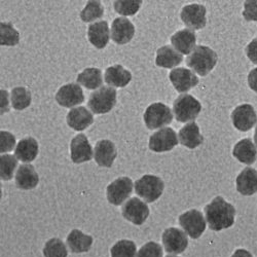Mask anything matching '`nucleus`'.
Here are the masks:
<instances>
[{
    "mask_svg": "<svg viewBox=\"0 0 257 257\" xmlns=\"http://www.w3.org/2000/svg\"><path fill=\"white\" fill-rule=\"evenodd\" d=\"M205 215L209 227L214 231H220L233 225L235 209L222 197H216L205 207Z\"/></svg>",
    "mask_w": 257,
    "mask_h": 257,
    "instance_id": "f257e3e1",
    "label": "nucleus"
},
{
    "mask_svg": "<svg viewBox=\"0 0 257 257\" xmlns=\"http://www.w3.org/2000/svg\"><path fill=\"white\" fill-rule=\"evenodd\" d=\"M217 63V55L205 46H198L186 58L187 66L200 76L208 75Z\"/></svg>",
    "mask_w": 257,
    "mask_h": 257,
    "instance_id": "f03ea898",
    "label": "nucleus"
},
{
    "mask_svg": "<svg viewBox=\"0 0 257 257\" xmlns=\"http://www.w3.org/2000/svg\"><path fill=\"white\" fill-rule=\"evenodd\" d=\"M164 181L155 175H144L135 182V192L147 203H154L163 195Z\"/></svg>",
    "mask_w": 257,
    "mask_h": 257,
    "instance_id": "7ed1b4c3",
    "label": "nucleus"
},
{
    "mask_svg": "<svg viewBox=\"0 0 257 257\" xmlns=\"http://www.w3.org/2000/svg\"><path fill=\"white\" fill-rule=\"evenodd\" d=\"M202 110L201 103L191 95H180L173 104L175 118L179 122H187L195 120Z\"/></svg>",
    "mask_w": 257,
    "mask_h": 257,
    "instance_id": "20e7f679",
    "label": "nucleus"
},
{
    "mask_svg": "<svg viewBox=\"0 0 257 257\" xmlns=\"http://www.w3.org/2000/svg\"><path fill=\"white\" fill-rule=\"evenodd\" d=\"M116 104V91L111 87H101L91 94L88 106L95 114L109 112Z\"/></svg>",
    "mask_w": 257,
    "mask_h": 257,
    "instance_id": "39448f33",
    "label": "nucleus"
},
{
    "mask_svg": "<svg viewBox=\"0 0 257 257\" xmlns=\"http://www.w3.org/2000/svg\"><path fill=\"white\" fill-rule=\"evenodd\" d=\"M144 122L149 130L163 127L173 120V114L170 107L164 103H154L147 107L144 112Z\"/></svg>",
    "mask_w": 257,
    "mask_h": 257,
    "instance_id": "423d86ee",
    "label": "nucleus"
},
{
    "mask_svg": "<svg viewBox=\"0 0 257 257\" xmlns=\"http://www.w3.org/2000/svg\"><path fill=\"white\" fill-rule=\"evenodd\" d=\"M179 224L191 239H199L206 229V220L203 214L196 209L181 214Z\"/></svg>",
    "mask_w": 257,
    "mask_h": 257,
    "instance_id": "0eeeda50",
    "label": "nucleus"
},
{
    "mask_svg": "<svg viewBox=\"0 0 257 257\" xmlns=\"http://www.w3.org/2000/svg\"><path fill=\"white\" fill-rule=\"evenodd\" d=\"M133 187V181L128 177L117 178L107 186V200L114 206H119L132 195Z\"/></svg>",
    "mask_w": 257,
    "mask_h": 257,
    "instance_id": "6e6552de",
    "label": "nucleus"
},
{
    "mask_svg": "<svg viewBox=\"0 0 257 257\" xmlns=\"http://www.w3.org/2000/svg\"><path fill=\"white\" fill-rule=\"evenodd\" d=\"M121 213L124 219L135 225H142L149 216V208L138 198L127 200L121 208Z\"/></svg>",
    "mask_w": 257,
    "mask_h": 257,
    "instance_id": "1a4fd4ad",
    "label": "nucleus"
},
{
    "mask_svg": "<svg viewBox=\"0 0 257 257\" xmlns=\"http://www.w3.org/2000/svg\"><path fill=\"white\" fill-rule=\"evenodd\" d=\"M177 144V135L173 128L171 127H164L149 138V148L155 153L170 152Z\"/></svg>",
    "mask_w": 257,
    "mask_h": 257,
    "instance_id": "9d476101",
    "label": "nucleus"
},
{
    "mask_svg": "<svg viewBox=\"0 0 257 257\" xmlns=\"http://www.w3.org/2000/svg\"><path fill=\"white\" fill-rule=\"evenodd\" d=\"M163 244L165 250L170 254H180L188 246L186 232L177 228L170 227L163 232Z\"/></svg>",
    "mask_w": 257,
    "mask_h": 257,
    "instance_id": "9b49d317",
    "label": "nucleus"
},
{
    "mask_svg": "<svg viewBox=\"0 0 257 257\" xmlns=\"http://www.w3.org/2000/svg\"><path fill=\"white\" fill-rule=\"evenodd\" d=\"M206 8L202 5H189L182 9L180 18L190 30L203 29L207 24Z\"/></svg>",
    "mask_w": 257,
    "mask_h": 257,
    "instance_id": "f8f14e48",
    "label": "nucleus"
},
{
    "mask_svg": "<svg viewBox=\"0 0 257 257\" xmlns=\"http://www.w3.org/2000/svg\"><path fill=\"white\" fill-rule=\"evenodd\" d=\"M231 120L237 130L247 132L256 124L257 114L250 104H242L231 113Z\"/></svg>",
    "mask_w": 257,
    "mask_h": 257,
    "instance_id": "ddd939ff",
    "label": "nucleus"
},
{
    "mask_svg": "<svg viewBox=\"0 0 257 257\" xmlns=\"http://www.w3.org/2000/svg\"><path fill=\"white\" fill-rule=\"evenodd\" d=\"M56 101L63 107H74L84 101V95L79 84L68 83L63 85L56 95Z\"/></svg>",
    "mask_w": 257,
    "mask_h": 257,
    "instance_id": "4468645a",
    "label": "nucleus"
},
{
    "mask_svg": "<svg viewBox=\"0 0 257 257\" xmlns=\"http://www.w3.org/2000/svg\"><path fill=\"white\" fill-rule=\"evenodd\" d=\"M170 80L179 93H186L199 83L196 74L186 68H175L170 72Z\"/></svg>",
    "mask_w": 257,
    "mask_h": 257,
    "instance_id": "2eb2a0df",
    "label": "nucleus"
},
{
    "mask_svg": "<svg viewBox=\"0 0 257 257\" xmlns=\"http://www.w3.org/2000/svg\"><path fill=\"white\" fill-rule=\"evenodd\" d=\"M70 151L71 160L74 164L89 162L93 159V147L84 134H79L72 139Z\"/></svg>",
    "mask_w": 257,
    "mask_h": 257,
    "instance_id": "dca6fc26",
    "label": "nucleus"
},
{
    "mask_svg": "<svg viewBox=\"0 0 257 257\" xmlns=\"http://www.w3.org/2000/svg\"><path fill=\"white\" fill-rule=\"evenodd\" d=\"M135 34V26L126 18L115 19L111 25V38L117 45L130 42Z\"/></svg>",
    "mask_w": 257,
    "mask_h": 257,
    "instance_id": "f3484780",
    "label": "nucleus"
},
{
    "mask_svg": "<svg viewBox=\"0 0 257 257\" xmlns=\"http://www.w3.org/2000/svg\"><path fill=\"white\" fill-rule=\"evenodd\" d=\"M116 155L115 145L110 140H101L97 142L94 149V157L100 167L110 168L116 159Z\"/></svg>",
    "mask_w": 257,
    "mask_h": 257,
    "instance_id": "a211bd4d",
    "label": "nucleus"
},
{
    "mask_svg": "<svg viewBox=\"0 0 257 257\" xmlns=\"http://www.w3.org/2000/svg\"><path fill=\"white\" fill-rule=\"evenodd\" d=\"M94 122L93 113L85 107H76L67 114V123L75 131H83Z\"/></svg>",
    "mask_w": 257,
    "mask_h": 257,
    "instance_id": "6ab92c4d",
    "label": "nucleus"
},
{
    "mask_svg": "<svg viewBox=\"0 0 257 257\" xmlns=\"http://www.w3.org/2000/svg\"><path fill=\"white\" fill-rule=\"evenodd\" d=\"M39 177L34 167L30 164H24L19 166L16 174V185L18 188L23 190L33 189L37 186Z\"/></svg>",
    "mask_w": 257,
    "mask_h": 257,
    "instance_id": "aec40b11",
    "label": "nucleus"
},
{
    "mask_svg": "<svg viewBox=\"0 0 257 257\" xmlns=\"http://www.w3.org/2000/svg\"><path fill=\"white\" fill-rule=\"evenodd\" d=\"M237 190L243 196H252L257 192V170L247 167L237 177Z\"/></svg>",
    "mask_w": 257,
    "mask_h": 257,
    "instance_id": "412c9836",
    "label": "nucleus"
},
{
    "mask_svg": "<svg viewBox=\"0 0 257 257\" xmlns=\"http://www.w3.org/2000/svg\"><path fill=\"white\" fill-rule=\"evenodd\" d=\"M196 34L190 29H183L176 32L171 37V42L176 51L180 52L182 55H188L195 50L196 47Z\"/></svg>",
    "mask_w": 257,
    "mask_h": 257,
    "instance_id": "4be33fe9",
    "label": "nucleus"
},
{
    "mask_svg": "<svg viewBox=\"0 0 257 257\" xmlns=\"http://www.w3.org/2000/svg\"><path fill=\"white\" fill-rule=\"evenodd\" d=\"M88 37L91 44L101 50L104 49L109 42V27L106 21H100V22L94 23L89 26Z\"/></svg>",
    "mask_w": 257,
    "mask_h": 257,
    "instance_id": "5701e85b",
    "label": "nucleus"
},
{
    "mask_svg": "<svg viewBox=\"0 0 257 257\" xmlns=\"http://www.w3.org/2000/svg\"><path fill=\"white\" fill-rule=\"evenodd\" d=\"M178 135L179 142L189 149L197 148L204 141V138L200 133V127L195 121H190L181 127Z\"/></svg>",
    "mask_w": 257,
    "mask_h": 257,
    "instance_id": "b1692460",
    "label": "nucleus"
},
{
    "mask_svg": "<svg viewBox=\"0 0 257 257\" xmlns=\"http://www.w3.org/2000/svg\"><path fill=\"white\" fill-rule=\"evenodd\" d=\"M233 157L245 165H252L257 159V149L251 139L246 138L234 145Z\"/></svg>",
    "mask_w": 257,
    "mask_h": 257,
    "instance_id": "393cba45",
    "label": "nucleus"
},
{
    "mask_svg": "<svg viewBox=\"0 0 257 257\" xmlns=\"http://www.w3.org/2000/svg\"><path fill=\"white\" fill-rule=\"evenodd\" d=\"M183 56L173 47L165 46L158 50L156 64L163 68H174L182 62Z\"/></svg>",
    "mask_w": 257,
    "mask_h": 257,
    "instance_id": "a878e982",
    "label": "nucleus"
},
{
    "mask_svg": "<svg viewBox=\"0 0 257 257\" xmlns=\"http://www.w3.org/2000/svg\"><path fill=\"white\" fill-rule=\"evenodd\" d=\"M132 80L131 72L121 65L110 66L105 71V81L115 88H123Z\"/></svg>",
    "mask_w": 257,
    "mask_h": 257,
    "instance_id": "bb28decb",
    "label": "nucleus"
},
{
    "mask_svg": "<svg viewBox=\"0 0 257 257\" xmlns=\"http://www.w3.org/2000/svg\"><path fill=\"white\" fill-rule=\"evenodd\" d=\"M38 155V143L32 137H27L21 140L15 151L16 158L23 162V163H30L36 159Z\"/></svg>",
    "mask_w": 257,
    "mask_h": 257,
    "instance_id": "cd10ccee",
    "label": "nucleus"
},
{
    "mask_svg": "<svg viewBox=\"0 0 257 257\" xmlns=\"http://www.w3.org/2000/svg\"><path fill=\"white\" fill-rule=\"evenodd\" d=\"M67 245L73 253L88 252L93 245V238L79 229H73L67 237Z\"/></svg>",
    "mask_w": 257,
    "mask_h": 257,
    "instance_id": "c85d7f7f",
    "label": "nucleus"
},
{
    "mask_svg": "<svg viewBox=\"0 0 257 257\" xmlns=\"http://www.w3.org/2000/svg\"><path fill=\"white\" fill-rule=\"evenodd\" d=\"M77 82L82 84L85 89L95 90L103 82L102 71L99 68H87L77 76Z\"/></svg>",
    "mask_w": 257,
    "mask_h": 257,
    "instance_id": "c756f323",
    "label": "nucleus"
},
{
    "mask_svg": "<svg viewBox=\"0 0 257 257\" xmlns=\"http://www.w3.org/2000/svg\"><path fill=\"white\" fill-rule=\"evenodd\" d=\"M12 106L16 110H24L31 104V93L26 88L18 87L12 91Z\"/></svg>",
    "mask_w": 257,
    "mask_h": 257,
    "instance_id": "7c9ffc66",
    "label": "nucleus"
},
{
    "mask_svg": "<svg viewBox=\"0 0 257 257\" xmlns=\"http://www.w3.org/2000/svg\"><path fill=\"white\" fill-rule=\"evenodd\" d=\"M104 16V7L100 2H88L87 6L80 13V19L84 23H91Z\"/></svg>",
    "mask_w": 257,
    "mask_h": 257,
    "instance_id": "2f4dec72",
    "label": "nucleus"
},
{
    "mask_svg": "<svg viewBox=\"0 0 257 257\" xmlns=\"http://www.w3.org/2000/svg\"><path fill=\"white\" fill-rule=\"evenodd\" d=\"M18 167V159L13 155H2L0 158V175L3 180H11Z\"/></svg>",
    "mask_w": 257,
    "mask_h": 257,
    "instance_id": "473e14b6",
    "label": "nucleus"
},
{
    "mask_svg": "<svg viewBox=\"0 0 257 257\" xmlns=\"http://www.w3.org/2000/svg\"><path fill=\"white\" fill-rule=\"evenodd\" d=\"M136 244L130 240H120L111 248V257H136Z\"/></svg>",
    "mask_w": 257,
    "mask_h": 257,
    "instance_id": "72a5a7b5",
    "label": "nucleus"
},
{
    "mask_svg": "<svg viewBox=\"0 0 257 257\" xmlns=\"http://www.w3.org/2000/svg\"><path fill=\"white\" fill-rule=\"evenodd\" d=\"M20 41L19 32L11 23H2L0 25V44L2 46H17Z\"/></svg>",
    "mask_w": 257,
    "mask_h": 257,
    "instance_id": "f704fd0d",
    "label": "nucleus"
},
{
    "mask_svg": "<svg viewBox=\"0 0 257 257\" xmlns=\"http://www.w3.org/2000/svg\"><path fill=\"white\" fill-rule=\"evenodd\" d=\"M45 257H67L68 251L66 245L60 239L54 238L49 240L44 248Z\"/></svg>",
    "mask_w": 257,
    "mask_h": 257,
    "instance_id": "c9c22d12",
    "label": "nucleus"
},
{
    "mask_svg": "<svg viewBox=\"0 0 257 257\" xmlns=\"http://www.w3.org/2000/svg\"><path fill=\"white\" fill-rule=\"evenodd\" d=\"M141 0H127V2H114V10L121 16H134L140 10Z\"/></svg>",
    "mask_w": 257,
    "mask_h": 257,
    "instance_id": "e433bc0d",
    "label": "nucleus"
},
{
    "mask_svg": "<svg viewBox=\"0 0 257 257\" xmlns=\"http://www.w3.org/2000/svg\"><path fill=\"white\" fill-rule=\"evenodd\" d=\"M136 257H163V248L156 242H148L141 247Z\"/></svg>",
    "mask_w": 257,
    "mask_h": 257,
    "instance_id": "4c0bfd02",
    "label": "nucleus"
},
{
    "mask_svg": "<svg viewBox=\"0 0 257 257\" xmlns=\"http://www.w3.org/2000/svg\"><path fill=\"white\" fill-rule=\"evenodd\" d=\"M15 145L16 138L12 133L7 131L0 132V152H2V155L13 151Z\"/></svg>",
    "mask_w": 257,
    "mask_h": 257,
    "instance_id": "58836bf2",
    "label": "nucleus"
},
{
    "mask_svg": "<svg viewBox=\"0 0 257 257\" xmlns=\"http://www.w3.org/2000/svg\"><path fill=\"white\" fill-rule=\"evenodd\" d=\"M243 17L246 21H255V22H257V0L244 3Z\"/></svg>",
    "mask_w": 257,
    "mask_h": 257,
    "instance_id": "ea45409f",
    "label": "nucleus"
},
{
    "mask_svg": "<svg viewBox=\"0 0 257 257\" xmlns=\"http://www.w3.org/2000/svg\"><path fill=\"white\" fill-rule=\"evenodd\" d=\"M246 55L249 60L257 65V37L254 38L246 48Z\"/></svg>",
    "mask_w": 257,
    "mask_h": 257,
    "instance_id": "a19ab883",
    "label": "nucleus"
},
{
    "mask_svg": "<svg viewBox=\"0 0 257 257\" xmlns=\"http://www.w3.org/2000/svg\"><path fill=\"white\" fill-rule=\"evenodd\" d=\"M248 84L252 91L257 93V68L250 71L248 75Z\"/></svg>",
    "mask_w": 257,
    "mask_h": 257,
    "instance_id": "79ce46f5",
    "label": "nucleus"
},
{
    "mask_svg": "<svg viewBox=\"0 0 257 257\" xmlns=\"http://www.w3.org/2000/svg\"><path fill=\"white\" fill-rule=\"evenodd\" d=\"M0 93H2V114H4L9 110V106H10L9 93L5 90H2Z\"/></svg>",
    "mask_w": 257,
    "mask_h": 257,
    "instance_id": "37998d69",
    "label": "nucleus"
},
{
    "mask_svg": "<svg viewBox=\"0 0 257 257\" xmlns=\"http://www.w3.org/2000/svg\"><path fill=\"white\" fill-rule=\"evenodd\" d=\"M231 257H253V255L245 249H238L234 251Z\"/></svg>",
    "mask_w": 257,
    "mask_h": 257,
    "instance_id": "c03bdc74",
    "label": "nucleus"
},
{
    "mask_svg": "<svg viewBox=\"0 0 257 257\" xmlns=\"http://www.w3.org/2000/svg\"><path fill=\"white\" fill-rule=\"evenodd\" d=\"M254 142H255V144L257 146V126L255 128V133H254Z\"/></svg>",
    "mask_w": 257,
    "mask_h": 257,
    "instance_id": "a18cd8bd",
    "label": "nucleus"
},
{
    "mask_svg": "<svg viewBox=\"0 0 257 257\" xmlns=\"http://www.w3.org/2000/svg\"><path fill=\"white\" fill-rule=\"evenodd\" d=\"M167 257H177V256H175V255H168Z\"/></svg>",
    "mask_w": 257,
    "mask_h": 257,
    "instance_id": "49530a36",
    "label": "nucleus"
}]
</instances>
